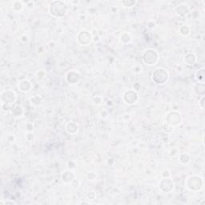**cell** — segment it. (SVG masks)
Segmentation results:
<instances>
[{
    "instance_id": "obj_13",
    "label": "cell",
    "mask_w": 205,
    "mask_h": 205,
    "mask_svg": "<svg viewBox=\"0 0 205 205\" xmlns=\"http://www.w3.org/2000/svg\"><path fill=\"white\" fill-rule=\"evenodd\" d=\"M61 179L64 183H71L74 180H75V175L71 169L66 170L62 173Z\"/></svg>"
},
{
    "instance_id": "obj_27",
    "label": "cell",
    "mask_w": 205,
    "mask_h": 205,
    "mask_svg": "<svg viewBox=\"0 0 205 205\" xmlns=\"http://www.w3.org/2000/svg\"><path fill=\"white\" fill-rule=\"evenodd\" d=\"M103 98L101 97V96H100V95H97V96H95L94 97V104H96V105H100V104L103 103Z\"/></svg>"
},
{
    "instance_id": "obj_33",
    "label": "cell",
    "mask_w": 205,
    "mask_h": 205,
    "mask_svg": "<svg viewBox=\"0 0 205 205\" xmlns=\"http://www.w3.org/2000/svg\"><path fill=\"white\" fill-rule=\"evenodd\" d=\"M1 203L2 204H16V202H15V201L13 200H6V201H3L2 200L1 201Z\"/></svg>"
},
{
    "instance_id": "obj_14",
    "label": "cell",
    "mask_w": 205,
    "mask_h": 205,
    "mask_svg": "<svg viewBox=\"0 0 205 205\" xmlns=\"http://www.w3.org/2000/svg\"><path fill=\"white\" fill-rule=\"evenodd\" d=\"M197 60V57L196 54L193 52H188L184 56V62L187 65H194Z\"/></svg>"
},
{
    "instance_id": "obj_22",
    "label": "cell",
    "mask_w": 205,
    "mask_h": 205,
    "mask_svg": "<svg viewBox=\"0 0 205 205\" xmlns=\"http://www.w3.org/2000/svg\"><path fill=\"white\" fill-rule=\"evenodd\" d=\"M162 130L164 131L165 133L171 134V132H173L174 127L171 123H167V122H164L163 123V126H162Z\"/></svg>"
},
{
    "instance_id": "obj_3",
    "label": "cell",
    "mask_w": 205,
    "mask_h": 205,
    "mask_svg": "<svg viewBox=\"0 0 205 205\" xmlns=\"http://www.w3.org/2000/svg\"><path fill=\"white\" fill-rule=\"evenodd\" d=\"M142 60L145 65H155L159 60L158 52L152 48L146 49L142 54Z\"/></svg>"
},
{
    "instance_id": "obj_17",
    "label": "cell",
    "mask_w": 205,
    "mask_h": 205,
    "mask_svg": "<svg viewBox=\"0 0 205 205\" xmlns=\"http://www.w3.org/2000/svg\"><path fill=\"white\" fill-rule=\"evenodd\" d=\"M119 40L123 44H127V43H130L132 40V36L129 32L123 31L119 35Z\"/></svg>"
},
{
    "instance_id": "obj_26",
    "label": "cell",
    "mask_w": 205,
    "mask_h": 205,
    "mask_svg": "<svg viewBox=\"0 0 205 205\" xmlns=\"http://www.w3.org/2000/svg\"><path fill=\"white\" fill-rule=\"evenodd\" d=\"M96 174L95 173V172H93V171H89L88 173L87 174V176H86V177H87V179L88 180H95V178H96Z\"/></svg>"
},
{
    "instance_id": "obj_6",
    "label": "cell",
    "mask_w": 205,
    "mask_h": 205,
    "mask_svg": "<svg viewBox=\"0 0 205 205\" xmlns=\"http://www.w3.org/2000/svg\"><path fill=\"white\" fill-rule=\"evenodd\" d=\"M122 99L126 104L134 105L137 103L138 100H139V95L136 91L130 89V90H127L123 92L122 95Z\"/></svg>"
},
{
    "instance_id": "obj_11",
    "label": "cell",
    "mask_w": 205,
    "mask_h": 205,
    "mask_svg": "<svg viewBox=\"0 0 205 205\" xmlns=\"http://www.w3.org/2000/svg\"><path fill=\"white\" fill-rule=\"evenodd\" d=\"M175 12H176V15L180 16V17H185L190 13V9H189L188 5H186L185 3H181V4L176 6Z\"/></svg>"
},
{
    "instance_id": "obj_37",
    "label": "cell",
    "mask_w": 205,
    "mask_h": 205,
    "mask_svg": "<svg viewBox=\"0 0 205 205\" xmlns=\"http://www.w3.org/2000/svg\"><path fill=\"white\" fill-rule=\"evenodd\" d=\"M20 40H21L22 42H27L28 40H29V38H28V37L27 35H23L21 37V38H20Z\"/></svg>"
},
{
    "instance_id": "obj_5",
    "label": "cell",
    "mask_w": 205,
    "mask_h": 205,
    "mask_svg": "<svg viewBox=\"0 0 205 205\" xmlns=\"http://www.w3.org/2000/svg\"><path fill=\"white\" fill-rule=\"evenodd\" d=\"M1 105L2 107H10L17 100V95L12 90H4L1 92Z\"/></svg>"
},
{
    "instance_id": "obj_25",
    "label": "cell",
    "mask_w": 205,
    "mask_h": 205,
    "mask_svg": "<svg viewBox=\"0 0 205 205\" xmlns=\"http://www.w3.org/2000/svg\"><path fill=\"white\" fill-rule=\"evenodd\" d=\"M25 128L27 132H32V131H34L35 128L34 123H31V122H28V123H27V124H26Z\"/></svg>"
},
{
    "instance_id": "obj_29",
    "label": "cell",
    "mask_w": 205,
    "mask_h": 205,
    "mask_svg": "<svg viewBox=\"0 0 205 205\" xmlns=\"http://www.w3.org/2000/svg\"><path fill=\"white\" fill-rule=\"evenodd\" d=\"M45 75H46V73H45V71L43 70H38V71H37V73H36V76H37V78H43V77L45 76Z\"/></svg>"
},
{
    "instance_id": "obj_20",
    "label": "cell",
    "mask_w": 205,
    "mask_h": 205,
    "mask_svg": "<svg viewBox=\"0 0 205 205\" xmlns=\"http://www.w3.org/2000/svg\"><path fill=\"white\" fill-rule=\"evenodd\" d=\"M179 161H180V163H182V164H188L191 161L190 155L188 154V153H181L179 156Z\"/></svg>"
},
{
    "instance_id": "obj_18",
    "label": "cell",
    "mask_w": 205,
    "mask_h": 205,
    "mask_svg": "<svg viewBox=\"0 0 205 205\" xmlns=\"http://www.w3.org/2000/svg\"><path fill=\"white\" fill-rule=\"evenodd\" d=\"M196 79L200 83H204V68L198 69L196 72Z\"/></svg>"
},
{
    "instance_id": "obj_31",
    "label": "cell",
    "mask_w": 205,
    "mask_h": 205,
    "mask_svg": "<svg viewBox=\"0 0 205 205\" xmlns=\"http://www.w3.org/2000/svg\"><path fill=\"white\" fill-rule=\"evenodd\" d=\"M142 70H143V68L140 65H136L133 68V71L136 74H140V72H142Z\"/></svg>"
},
{
    "instance_id": "obj_36",
    "label": "cell",
    "mask_w": 205,
    "mask_h": 205,
    "mask_svg": "<svg viewBox=\"0 0 205 205\" xmlns=\"http://www.w3.org/2000/svg\"><path fill=\"white\" fill-rule=\"evenodd\" d=\"M204 99L205 97L204 96H202V98H201L200 100V108L202 109V110H204Z\"/></svg>"
},
{
    "instance_id": "obj_30",
    "label": "cell",
    "mask_w": 205,
    "mask_h": 205,
    "mask_svg": "<svg viewBox=\"0 0 205 205\" xmlns=\"http://www.w3.org/2000/svg\"><path fill=\"white\" fill-rule=\"evenodd\" d=\"M95 193L94 192H89L88 194L87 195V200H93L95 199Z\"/></svg>"
},
{
    "instance_id": "obj_32",
    "label": "cell",
    "mask_w": 205,
    "mask_h": 205,
    "mask_svg": "<svg viewBox=\"0 0 205 205\" xmlns=\"http://www.w3.org/2000/svg\"><path fill=\"white\" fill-rule=\"evenodd\" d=\"M15 140H16V137L14 135H9L7 136V141L10 142V143H14Z\"/></svg>"
},
{
    "instance_id": "obj_10",
    "label": "cell",
    "mask_w": 205,
    "mask_h": 205,
    "mask_svg": "<svg viewBox=\"0 0 205 205\" xmlns=\"http://www.w3.org/2000/svg\"><path fill=\"white\" fill-rule=\"evenodd\" d=\"M65 79L69 84H76L81 79V75L78 71L74 70V69L70 70L66 75Z\"/></svg>"
},
{
    "instance_id": "obj_2",
    "label": "cell",
    "mask_w": 205,
    "mask_h": 205,
    "mask_svg": "<svg viewBox=\"0 0 205 205\" xmlns=\"http://www.w3.org/2000/svg\"><path fill=\"white\" fill-rule=\"evenodd\" d=\"M185 186L190 191L198 192L203 186V178L199 176H196V175L189 176L188 178H187L186 181H185Z\"/></svg>"
},
{
    "instance_id": "obj_21",
    "label": "cell",
    "mask_w": 205,
    "mask_h": 205,
    "mask_svg": "<svg viewBox=\"0 0 205 205\" xmlns=\"http://www.w3.org/2000/svg\"><path fill=\"white\" fill-rule=\"evenodd\" d=\"M191 28L188 25H183L179 28V33L183 36H188L190 34Z\"/></svg>"
},
{
    "instance_id": "obj_35",
    "label": "cell",
    "mask_w": 205,
    "mask_h": 205,
    "mask_svg": "<svg viewBox=\"0 0 205 205\" xmlns=\"http://www.w3.org/2000/svg\"><path fill=\"white\" fill-rule=\"evenodd\" d=\"M100 117H101L102 119H106L107 117H108V112H107V111L106 110H103L101 112H100Z\"/></svg>"
},
{
    "instance_id": "obj_9",
    "label": "cell",
    "mask_w": 205,
    "mask_h": 205,
    "mask_svg": "<svg viewBox=\"0 0 205 205\" xmlns=\"http://www.w3.org/2000/svg\"><path fill=\"white\" fill-rule=\"evenodd\" d=\"M167 122L171 123L173 127L179 126L182 123L181 115L177 111H171L167 115Z\"/></svg>"
},
{
    "instance_id": "obj_4",
    "label": "cell",
    "mask_w": 205,
    "mask_h": 205,
    "mask_svg": "<svg viewBox=\"0 0 205 205\" xmlns=\"http://www.w3.org/2000/svg\"><path fill=\"white\" fill-rule=\"evenodd\" d=\"M152 80L156 84L163 85L167 82L169 79V73L164 68H157L154 71L152 75Z\"/></svg>"
},
{
    "instance_id": "obj_7",
    "label": "cell",
    "mask_w": 205,
    "mask_h": 205,
    "mask_svg": "<svg viewBox=\"0 0 205 205\" xmlns=\"http://www.w3.org/2000/svg\"><path fill=\"white\" fill-rule=\"evenodd\" d=\"M159 190L162 192L169 193L174 190L175 182L173 181V180H171V177H163L159 182Z\"/></svg>"
},
{
    "instance_id": "obj_16",
    "label": "cell",
    "mask_w": 205,
    "mask_h": 205,
    "mask_svg": "<svg viewBox=\"0 0 205 205\" xmlns=\"http://www.w3.org/2000/svg\"><path fill=\"white\" fill-rule=\"evenodd\" d=\"M66 131L71 135H75L79 131V125L78 123L73 121H71L66 125Z\"/></svg>"
},
{
    "instance_id": "obj_23",
    "label": "cell",
    "mask_w": 205,
    "mask_h": 205,
    "mask_svg": "<svg viewBox=\"0 0 205 205\" xmlns=\"http://www.w3.org/2000/svg\"><path fill=\"white\" fill-rule=\"evenodd\" d=\"M136 1H133V0H126V1H122L121 4L125 8H132L135 4H136Z\"/></svg>"
},
{
    "instance_id": "obj_34",
    "label": "cell",
    "mask_w": 205,
    "mask_h": 205,
    "mask_svg": "<svg viewBox=\"0 0 205 205\" xmlns=\"http://www.w3.org/2000/svg\"><path fill=\"white\" fill-rule=\"evenodd\" d=\"M178 153V149H176V148H173V149H171V151H170V156H176Z\"/></svg>"
},
{
    "instance_id": "obj_24",
    "label": "cell",
    "mask_w": 205,
    "mask_h": 205,
    "mask_svg": "<svg viewBox=\"0 0 205 205\" xmlns=\"http://www.w3.org/2000/svg\"><path fill=\"white\" fill-rule=\"evenodd\" d=\"M30 101H31V103L33 105L38 106L39 105V104H41V103H42V99L39 96V95H35V96H33L32 98H31Z\"/></svg>"
},
{
    "instance_id": "obj_19",
    "label": "cell",
    "mask_w": 205,
    "mask_h": 205,
    "mask_svg": "<svg viewBox=\"0 0 205 205\" xmlns=\"http://www.w3.org/2000/svg\"><path fill=\"white\" fill-rule=\"evenodd\" d=\"M24 7V2L21 1H14L11 4V8L15 12H20Z\"/></svg>"
},
{
    "instance_id": "obj_1",
    "label": "cell",
    "mask_w": 205,
    "mask_h": 205,
    "mask_svg": "<svg viewBox=\"0 0 205 205\" xmlns=\"http://www.w3.org/2000/svg\"><path fill=\"white\" fill-rule=\"evenodd\" d=\"M68 11V6L64 1L55 0L52 1L49 5V13L51 16L55 18H62L67 15Z\"/></svg>"
},
{
    "instance_id": "obj_28",
    "label": "cell",
    "mask_w": 205,
    "mask_h": 205,
    "mask_svg": "<svg viewBox=\"0 0 205 205\" xmlns=\"http://www.w3.org/2000/svg\"><path fill=\"white\" fill-rule=\"evenodd\" d=\"M25 138H26V140H27V141L31 142L35 140V135H34V134L32 133V132H27V133L26 134Z\"/></svg>"
},
{
    "instance_id": "obj_15",
    "label": "cell",
    "mask_w": 205,
    "mask_h": 205,
    "mask_svg": "<svg viewBox=\"0 0 205 205\" xmlns=\"http://www.w3.org/2000/svg\"><path fill=\"white\" fill-rule=\"evenodd\" d=\"M11 115L15 119H20L24 116V108L22 106H15V108L11 109Z\"/></svg>"
},
{
    "instance_id": "obj_8",
    "label": "cell",
    "mask_w": 205,
    "mask_h": 205,
    "mask_svg": "<svg viewBox=\"0 0 205 205\" xmlns=\"http://www.w3.org/2000/svg\"><path fill=\"white\" fill-rule=\"evenodd\" d=\"M93 38V36L91 33L88 31H82L77 35V41L82 46H87L91 42Z\"/></svg>"
},
{
    "instance_id": "obj_12",
    "label": "cell",
    "mask_w": 205,
    "mask_h": 205,
    "mask_svg": "<svg viewBox=\"0 0 205 205\" xmlns=\"http://www.w3.org/2000/svg\"><path fill=\"white\" fill-rule=\"evenodd\" d=\"M32 87V83L28 79H23L18 82V89L23 93H27L31 91Z\"/></svg>"
}]
</instances>
